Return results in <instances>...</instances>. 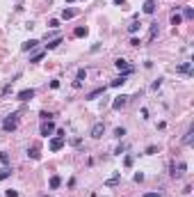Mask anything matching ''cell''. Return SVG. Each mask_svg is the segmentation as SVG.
I'll use <instances>...</instances> for the list:
<instances>
[{
    "instance_id": "cell-30",
    "label": "cell",
    "mask_w": 194,
    "mask_h": 197,
    "mask_svg": "<svg viewBox=\"0 0 194 197\" xmlns=\"http://www.w3.org/2000/svg\"><path fill=\"white\" fill-rule=\"evenodd\" d=\"M9 174H11V170H9V167H5V170L0 172V181H2V179H7Z\"/></svg>"
},
{
    "instance_id": "cell-18",
    "label": "cell",
    "mask_w": 194,
    "mask_h": 197,
    "mask_svg": "<svg viewBox=\"0 0 194 197\" xmlns=\"http://www.w3.org/2000/svg\"><path fill=\"white\" fill-rule=\"evenodd\" d=\"M119 181H121V177L116 174V177H112V179H108V181H105V186H108V188H114V186H119Z\"/></svg>"
},
{
    "instance_id": "cell-14",
    "label": "cell",
    "mask_w": 194,
    "mask_h": 197,
    "mask_svg": "<svg viewBox=\"0 0 194 197\" xmlns=\"http://www.w3.org/2000/svg\"><path fill=\"white\" fill-rule=\"evenodd\" d=\"M144 14H155V2L153 0H146L144 2Z\"/></svg>"
},
{
    "instance_id": "cell-32",
    "label": "cell",
    "mask_w": 194,
    "mask_h": 197,
    "mask_svg": "<svg viewBox=\"0 0 194 197\" xmlns=\"http://www.w3.org/2000/svg\"><path fill=\"white\" fill-rule=\"evenodd\" d=\"M5 197H19V193L14 188H9V190H5Z\"/></svg>"
},
{
    "instance_id": "cell-6",
    "label": "cell",
    "mask_w": 194,
    "mask_h": 197,
    "mask_svg": "<svg viewBox=\"0 0 194 197\" xmlns=\"http://www.w3.org/2000/svg\"><path fill=\"white\" fill-rule=\"evenodd\" d=\"M114 67L119 69V71H123L128 76V73H133V67H128V62L123 60V57H119V60H114Z\"/></svg>"
},
{
    "instance_id": "cell-25",
    "label": "cell",
    "mask_w": 194,
    "mask_h": 197,
    "mask_svg": "<svg viewBox=\"0 0 194 197\" xmlns=\"http://www.w3.org/2000/svg\"><path fill=\"white\" fill-rule=\"evenodd\" d=\"M192 135H194V131L190 129V131H187V133H185V138H183V142H185V144H192Z\"/></svg>"
},
{
    "instance_id": "cell-13",
    "label": "cell",
    "mask_w": 194,
    "mask_h": 197,
    "mask_svg": "<svg viewBox=\"0 0 194 197\" xmlns=\"http://www.w3.org/2000/svg\"><path fill=\"white\" fill-rule=\"evenodd\" d=\"M48 186H50V190H57V188H60L62 186V177H50V183H48Z\"/></svg>"
},
{
    "instance_id": "cell-17",
    "label": "cell",
    "mask_w": 194,
    "mask_h": 197,
    "mask_svg": "<svg viewBox=\"0 0 194 197\" xmlns=\"http://www.w3.org/2000/svg\"><path fill=\"white\" fill-rule=\"evenodd\" d=\"M101 94H105V87H96L94 92H89V94H87V98L91 101V98H96V96H101Z\"/></svg>"
},
{
    "instance_id": "cell-38",
    "label": "cell",
    "mask_w": 194,
    "mask_h": 197,
    "mask_svg": "<svg viewBox=\"0 0 194 197\" xmlns=\"http://www.w3.org/2000/svg\"><path fill=\"white\" fill-rule=\"evenodd\" d=\"M139 44H142V42H139L137 37H133V39H130V46H139Z\"/></svg>"
},
{
    "instance_id": "cell-22",
    "label": "cell",
    "mask_w": 194,
    "mask_h": 197,
    "mask_svg": "<svg viewBox=\"0 0 194 197\" xmlns=\"http://www.w3.org/2000/svg\"><path fill=\"white\" fill-rule=\"evenodd\" d=\"M160 151V147H155V144H151V147H146V156H153Z\"/></svg>"
},
{
    "instance_id": "cell-12",
    "label": "cell",
    "mask_w": 194,
    "mask_h": 197,
    "mask_svg": "<svg viewBox=\"0 0 194 197\" xmlns=\"http://www.w3.org/2000/svg\"><path fill=\"white\" fill-rule=\"evenodd\" d=\"M37 46H39V42H37V39H30V42H25V44L21 46V48L25 50V53H30V50H34Z\"/></svg>"
},
{
    "instance_id": "cell-37",
    "label": "cell",
    "mask_w": 194,
    "mask_h": 197,
    "mask_svg": "<svg viewBox=\"0 0 194 197\" xmlns=\"http://www.w3.org/2000/svg\"><path fill=\"white\" fill-rule=\"evenodd\" d=\"M133 179H135V181H137V183H139V181H144V174H142V172H137V174H135Z\"/></svg>"
},
{
    "instance_id": "cell-41",
    "label": "cell",
    "mask_w": 194,
    "mask_h": 197,
    "mask_svg": "<svg viewBox=\"0 0 194 197\" xmlns=\"http://www.w3.org/2000/svg\"><path fill=\"white\" fill-rule=\"evenodd\" d=\"M66 2H78V0H66Z\"/></svg>"
},
{
    "instance_id": "cell-20",
    "label": "cell",
    "mask_w": 194,
    "mask_h": 197,
    "mask_svg": "<svg viewBox=\"0 0 194 197\" xmlns=\"http://www.w3.org/2000/svg\"><path fill=\"white\" fill-rule=\"evenodd\" d=\"M75 14H78L75 9H64V11H62V19H64V21H69V19H73Z\"/></svg>"
},
{
    "instance_id": "cell-15",
    "label": "cell",
    "mask_w": 194,
    "mask_h": 197,
    "mask_svg": "<svg viewBox=\"0 0 194 197\" xmlns=\"http://www.w3.org/2000/svg\"><path fill=\"white\" fill-rule=\"evenodd\" d=\"M155 37H158V23H151V28H149V42H153Z\"/></svg>"
},
{
    "instance_id": "cell-27",
    "label": "cell",
    "mask_w": 194,
    "mask_h": 197,
    "mask_svg": "<svg viewBox=\"0 0 194 197\" xmlns=\"http://www.w3.org/2000/svg\"><path fill=\"white\" fill-rule=\"evenodd\" d=\"M39 117H41V121H50V119H53V115L44 110V112H39Z\"/></svg>"
},
{
    "instance_id": "cell-33",
    "label": "cell",
    "mask_w": 194,
    "mask_h": 197,
    "mask_svg": "<svg viewBox=\"0 0 194 197\" xmlns=\"http://www.w3.org/2000/svg\"><path fill=\"white\" fill-rule=\"evenodd\" d=\"M41 57H44V53H34V55L30 57V62H41Z\"/></svg>"
},
{
    "instance_id": "cell-34",
    "label": "cell",
    "mask_w": 194,
    "mask_h": 197,
    "mask_svg": "<svg viewBox=\"0 0 194 197\" xmlns=\"http://www.w3.org/2000/svg\"><path fill=\"white\" fill-rule=\"evenodd\" d=\"M123 165H126V167H133V156H126V158H123Z\"/></svg>"
},
{
    "instance_id": "cell-8",
    "label": "cell",
    "mask_w": 194,
    "mask_h": 197,
    "mask_svg": "<svg viewBox=\"0 0 194 197\" xmlns=\"http://www.w3.org/2000/svg\"><path fill=\"white\" fill-rule=\"evenodd\" d=\"M48 147H50V151H60V149L64 147V138H62V135H57V138H53V140H50V144H48Z\"/></svg>"
},
{
    "instance_id": "cell-21",
    "label": "cell",
    "mask_w": 194,
    "mask_h": 197,
    "mask_svg": "<svg viewBox=\"0 0 194 197\" xmlns=\"http://www.w3.org/2000/svg\"><path fill=\"white\" fill-rule=\"evenodd\" d=\"M183 19H187V21H190V19H194V9H192V7H185V11H183Z\"/></svg>"
},
{
    "instance_id": "cell-3",
    "label": "cell",
    "mask_w": 194,
    "mask_h": 197,
    "mask_svg": "<svg viewBox=\"0 0 194 197\" xmlns=\"http://www.w3.org/2000/svg\"><path fill=\"white\" fill-rule=\"evenodd\" d=\"M27 156H30L32 160H39V158H41V144H39V142L30 144V147H27Z\"/></svg>"
},
{
    "instance_id": "cell-28",
    "label": "cell",
    "mask_w": 194,
    "mask_h": 197,
    "mask_svg": "<svg viewBox=\"0 0 194 197\" xmlns=\"http://www.w3.org/2000/svg\"><path fill=\"white\" fill-rule=\"evenodd\" d=\"M82 80H87V71H85V69H80V71H78V83H82Z\"/></svg>"
},
{
    "instance_id": "cell-26",
    "label": "cell",
    "mask_w": 194,
    "mask_h": 197,
    "mask_svg": "<svg viewBox=\"0 0 194 197\" xmlns=\"http://www.w3.org/2000/svg\"><path fill=\"white\" fill-rule=\"evenodd\" d=\"M137 30H139V23H137V21H133L130 25H128V32H133V34H135Z\"/></svg>"
},
{
    "instance_id": "cell-5",
    "label": "cell",
    "mask_w": 194,
    "mask_h": 197,
    "mask_svg": "<svg viewBox=\"0 0 194 197\" xmlns=\"http://www.w3.org/2000/svg\"><path fill=\"white\" fill-rule=\"evenodd\" d=\"M103 133H105V124H103V121H98V124L91 126V133H89V135L98 140V138H103Z\"/></svg>"
},
{
    "instance_id": "cell-9",
    "label": "cell",
    "mask_w": 194,
    "mask_h": 197,
    "mask_svg": "<svg viewBox=\"0 0 194 197\" xmlns=\"http://www.w3.org/2000/svg\"><path fill=\"white\" fill-rule=\"evenodd\" d=\"M176 73H183V76L192 73V62H180V64L176 67Z\"/></svg>"
},
{
    "instance_id": "cell-10",
    "label": "cell",
    "mask_w": 194,
    "mask_h": 197,
    "mask_svg": "<svg viewBox=\"0 0 194 197\" xmlns=\"http://www.w3.org/2000/svg\"><path fill=\"white\" fill-rule=\"evenodd\" d=\"M16 96H19V101H30V98H34V90H21Z\"/></svg>"
},
{
    "instance_id": "cell-35",
    "label": "cell",
    "mask_w": 194,
    "mask_h": 197,
    "mask_svg": "<svg viewBox=\"0 0 194 197\" xmlns=\"http://www.w3.org/2000/svg\"><path fill=\"white\" fill-rule=\"evenodd\" d=\"M57 25H60V21H57V19H50L48 21V28H57Z\"/></svg>"
},
{
    "instance_id": "cell-31",
    "label": "cell",
    "mask_w": 194,
    "mask_h": 197,
    "mask_svg": "<svg viewBox=\"0 0 194 197\" xmlns=\"http://www.w3.org/2000/svg\"><path fill=\"white\" fill-rule=\"evenodd\" d=\"M9 92H11V83H9V85H5V87H2V90H0V96H5V94H9Z\"/></svg>"
},
{
    "instance_id": "cell-16",
    "label": "cell",
    "mask_w": 194,
    "mask_h": 197,
    "mask_svg": "<svg viewBox=\"0 0 194 197\" xmlns=\"http://www.w3.org/2000/svg\"><path fill=\"white\" fill-rule=\"evenodd\" d=\"M60 44H62V37H55V39H50V42L46 44V48H48V50H53V48H57Z\"/></svg>"
},
{
    "instance_id": "cell-11",
    "label": "cell",
    "mask_w": 194,
    "mask_h": 197,
    "mask_svg": "<svg viewBox=\"0 0 194 197\" xmlns=\"http://www.w3.org/2000/svg\"><path fill=\"white\" fill-rule=\"evenodd\" d=\"M126 83H128V76H126V73H121L119 78H114L112 83H110V87H123Z\"/></svg>"
},
{
    "instance_id": "cell-36",
    "label": "cell",
    "mask_w": 194,
    "mask_h": 197,
    "mask_svg": "<svg viewBox=\"0 0 194 197\" xmlns=\"http://www.w3.org/2000/svg\"><path fill=\"white\" fill-rule=\"evenodd\" d=\"M123 151H126V144H119V147H116V151H114V154H119V156H121Z\"/></svg>"
},
{
    "instance_id": "cell-39",
    "label": "cell",
    "mask_w": 194,
    "mask_h": 197,
    "mask_svg": "<svg viewBox=\"0 0 194 197\" xmlns=\"http://www.w3.org/2000/svg\"><path fill=\"white\" fill-rule=\"evenodd\" d=\"M144 197H162V195H160V193H146Z\"/></svg>"
},
{
    "instance_id": "cell-24",
    "label": "cell",
    "mask_w": 194,
    "mask_h": 197,
    "mask_svg": "<svg viewBox=\"0 0 194 197\" xmlns=\"http://www.w3.org/2000/svg\"><path fill=\"white\" fill-rule=\"evenodd\" d=\"M123 135H126V129H123V126H119V129H114V138H119V140H121Z\"/></svg>"
},
{
    "instance_id": "cell-4",
    "label": "cell",
    "mask_w": 194,
    "mask_h": 197,
    "mask_svg": "<svg viewBox=\"0 0 194 197\" xmlns=\"http://www.w3.org/2000/svg\"><path fill=\"white\" fill-rule=\"evenodd\" d=\"M53 133H55V124H53V119L50 121H44V124H41V135H44V138H50Z\"/></svg>"
},
{
    "instance_id": "cell-40",
    "label": "cell",
    "mask_w": 194,
    "mask_h": 197,
    "mask_svg": "<svg viewBox=\"0 0 194 197\" xmlns=\"http://www.w3.org/2000/svg\"><path fill=\"white\" fill-rule=\"evenodd\" d=\"M112 2H114V5H123L126 0H112Z\"/></svg>"
},
{
    "instance_id": "cell-1",
    "label": "cell",
    "mask_w": 194,
    "mask_h": 197,
    "mask_svg": "<svg viewBox=\"0 0 194 197\" xmlns=\"http://www.w3.org/2000/svg\"><path fill=\"white\" fill-rule=\"evenodd\" d=\"M2 129L5 131H16L19 129V112H11L9 117L2 121Z\"/></svg>"
},
{
    "instance_id": "cell-23",
    "label": "cell",
    "mask_w": 194,
    "mask_h": 197,
    "mask_svg": "<svg viewBox=\"0 0 194 197\" xmlns=\"http://www.w3.org/2000/svg\"><path fill=\"white\" fill-rule=\"evenodd\" d=\"M180 23H183V16H180V14H174L171 16V25H180Z\"/></svg>"
},
{
    "instance_id": "cell-19",
    "label": "cell",
    "mask_w": 194,
    "mask_h": 197,
    "mask_svg": "<svg viewBox=\"0 0 194 197\" xmlns=\"http://www.w3.org/2000/svg\"><path fill=\"white\" fill-rule=\"evenodd\" d=\"M87 32H89V30H87L85 25H80V28H75V30H73V37H87Z\"/></svg>"
},
{
    "instance_id": "cell-7",
    "label": "cell",
    "mask_w": 194,
    "mask_h": 197,
    "mask_svg": "<svg viewBox=\"0 0 194 197\" xmlns=\"http://www.w3.org/2000/svg\"><path fill=\"white\" fill-rule=\"evenodd\" d=\"M128 98H130V96H126V94H119V96H116L114 101H112V108H114V110H121V108L128 103Z\"/></svg>"
},
{
    "instance_id": "cell-29",
    "label": "cell",
    "mask_w": 194,
    "mask_h": 197,
    "mask_svg": "<svg viewBox=\"0 0 194 197\" xmlns=\"http://www.w3.org/2000/svg\"><path fill=\"white\" fill-rule=\"evenodd\" d=\"M0 163H2V165H7V163H9V156L5 154V151H0Z\"/></svg>"
},
{
    "instance_id": "cell-2",
    "label": "cell",
    "mask_w": 194,
    "mask_h": 197,
    "mask_svg": "<svg viewBox=\"0 0 194 197\" xmlns=\"http://www.w3.org/2000/svg\"><path fill=\"white\" fill-rule=\"evenodd\" d=\"M185 170H187V165H185V163H178V165L171 163V172H169V174H171L174 179H180V177L185 174Z\"/></svg>"
}]
</instances>
